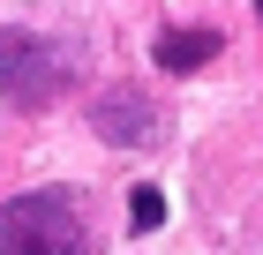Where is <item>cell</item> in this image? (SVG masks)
I'll list each match as a JSON object with an SVG mask.
<instances>
[{
	"mask_svg": "<svg viewBox=\"0 0 263 255\" xmlns=\"http://www.w3.org/2000/svg\"><path fill=\"white\" fill-rule=\"evenodd\" d=\"M0 255H98L68 188H30L0 203Z\"/></svg>",
	"mask_w": 263,
	"mask_h": 255,
	"instance_id": "6da1fadb",
	"label": "cell"
},
{
	"mask_svg": "<svg viewBox=\"0 0 263 255\" xmlns=\"http://www.w3.org/2000/svg\"><path fill=\"white\" fill-rule=\"evenodd\" d=\"M68 90V53L38 30H0V98L8 105H53Z\"/></svg>",
	"mask_w": 263,
	"mask_h": 255,
	"instance_id": "7a4b0ae2",
	"label": "cell"
},
{
	"mask_svg": "<svg viewBox=\"0 0 263 255\" xmlns=\"http://www.w3.org/2000/svg\"><path fill=\"white\" fill-rule=\"evenodd\" d=\"M90 128H98L113 150H143V143H158V135H165V113L143 98L136 83H105L98 98H90Z\"/></svg>",
	"mask_w": 263,
	"mask_h": 255,
	"instance_id": "3957f363",
	"label": "cell"
},
{
	"mask_svg": "<svg viewBox=\"0 0 263 255\" xmlns=\"http://www.w3.org/2000/svg\"><path fill=\"white\" fill-rule=\"evenodd\" d=\"M151 60H158L165 75H196V68L218 60V30H165V38L151 45Z\"/></svg>",
	"mask_w": 263,
	"mask_h": 255,
	"instance_id": "277c9868",
	"label": "cell"
},
{
	"mask_svg": "<svg viewBox=\"0 0 263 255\" xmlns=\"http://www.w3.org/2000/svg\"><path fill=\"white\" fill-rule=\"evenodd\" d=\"M165 225V195L158 188H136V195H128V233H158Z\"/></svg>",
	"mask_w": 263,
	"mask_h": 255,
	"instance_id": "5b68a950",
	"label": "cell"
},
{
	"mask_svg": "<svg viewBox=\"0 0 263 255\" xmlns=\"http://www.w3.org/2000/svg\"><path fill=\"white\" fill-rule=\"evenodd\" d=\"M256 15H263V0H256Z\"/></svg>",
	"mask_w": 263,
	"mask_h": 255,
	"instance_id": "8992f818",
	"label": "cell"
}]
</instances>
